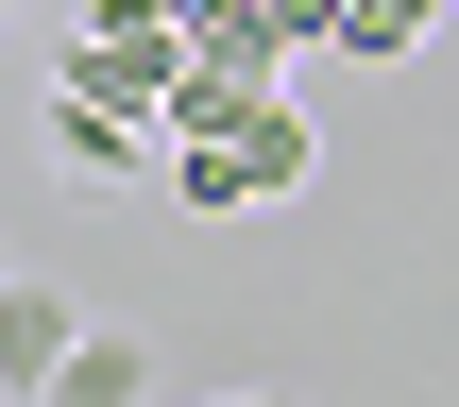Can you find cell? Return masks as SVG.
I'll list each match as a JSON object with an SVG mask.
<instances>
[{
  "label": "cell",
  "instance_id": "cell-1",
  "mask_svg": "<svg viewBox=\"0 0 459 407\" xmlns=\"http://www.w3.org/2000/svg\"><path fill=\"white\" fill-rule=\"evenodd\" d=\"M324 170V136L290 119V85H170V204L187 221H255V204H290Z\"/></svg>",
  "mask_w": 459,
  "mask_h": 407
},
{
  "label": "cell",
  "instance_id": "cell-2",
  "mask_svg": "<svg viewBox=\"0 0 459 407\" xmlns=\"http://www.w3.org/2000/svg\"><path fill=\"white\" fill-rule=\"evenodd\" d=\"M51 68H68V85H102V102H136V119L170 136V85H187V17H170V0H85Z\"/></svg>",
  "mask_w": 459,
  "mask_h": 407
},
{
  "label": "cell",
  "instance_id": "cell-3",
  "mask_svg": "<svg viewBox=\"0 0 459 407\" xmlns=\"http://www.w3.org/2000/svg\"><path fill=\"white\" fill-rule=\"evenodd\" d=\"M34 153H51L68 187H153V170H170V136H153L136 102H102V85H68V68H51V102H34Z\"/></svg>",
  "mask_w": 459,
  "mask_h": 407
},
{
  "label": "cell",
  "instance_id": "cell-6",
  "mask_svg": "<svg viewBox=\"0 0 459 407\" xmlns=\"http://www.w3.org/2000/svg\"><path fill=\"white\" fill-rule=\"evenodd\" d=\"M426 17H443V0H341V51L392 68V51H426Z\"/></svg>",
  "mask_w": 459,
  "mask_h": 407
},
{
  "label": "cell",
  "instance_id": "cell-8",
  "mask_svg": "<svg viewBox=\"0 0 459 407\" xmlns=\"http://www.w3.org/2000/svg\"><path fill=\"white\" fill-rule=\"evenodd\" d=\"M170 17H187V34H204V17H255V0H170Z\"/></svg>",
  "mask_w": 459,
  "mask_h": 407
},
{
  "label": "cell",
  "instance_id": "cell-7",
  "mask_svg": "<svg viewBox=\"0 0 459 407\" xmlns=\"http://www.w3.org/2000/svg\"><path fill=\"white\" fill-rule=\"evenodd\" d=\"M153 407H170V391H153ZM204 407H307V391H204Z\"/></svg>",
  "mask_w": 459,
  "mask_h": 407
},
{
  "label": "cell",
  "instance_id": "cell-5",
  "mask_svg": "<svg viewBox=\"0 0 459 407\" xmlns=\"http://www.w3.org/2000/svg\"><path fill=\"white\" fill-rule=\"evenodd\" d=\"M34 407H153V340H119V323H85L68 357H51V391Z\"/></svg>",
  "mask_w": 459,
  "mask_h": 407
},
{
  "label": "cell",
  "instance_id": "cell-4",
  "mask_svg": "<svg viewBox=\"0 0 459 407\" xmlns=\"http://www.w3.org/2000/svg\"><path fill=\"white\" fill-rule=\"evenodd\" d=\"M85 340V306L51 289V272H0V407H34L51 391V357Z\"/></svg>",
  "mask_w": 459,
  "mask_h": 407
},
{
  "label": "cell",
  "instance_id": "cell-9",
  "mask_svg": "<svg viewBox=\"0 0 459 407\" xmlns=\"http://www.w3.org/2000/svg\"><path fill=\"white\" fill-rule=\"evenodd\" d=\"M0 272H17V255H0Z\"/></svg>",
  "mask_w": 459,
  "mask_h": 407
}]
</instances>
